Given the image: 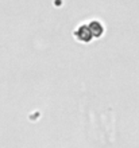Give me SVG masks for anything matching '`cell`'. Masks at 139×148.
Instances as JSON below:
<instances>
[{
    "label": "cell",
    "instance_id": "6da1fadb",
    "mask_svg": "<svg viewBox=\"0 0 139 148\" xmlns=\"http://www.w3.org/2000/svg\"><path fill=\"white\" fill-rule=\"evenodd\" d=\"M74 36H76V39H77L78 42H82V43H89L93 38L91 31H89L88 26H80L74 31Z\"/></svg>",
    "mask_w": 139,
    "mask_h": 148
},
{
    "label": "cell",
    "instance_id": "7a4b0ae2",
    "mask_svg": "<svg viewBox=\"0 0 139 148\" xmlns=\"http://www.w3.org/2000/svg\"><path fill=\"white\" fill-rule=\"evenodd\" d=\"M89 31L92 34L93 38H100L103 35V32H104V27L101 26V23L99 20H92L91 23H89Z\"/></svg>",
    "mask_w": 139,
    "mask_h": 148
}]
</instances>
